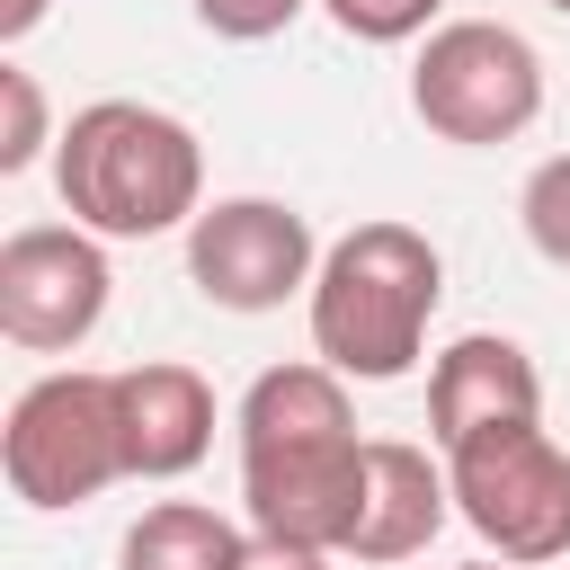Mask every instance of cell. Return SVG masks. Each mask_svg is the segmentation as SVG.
I'll use <instances>...</instances> for the list:
<instances>
[{"instance_id": "2e32d148", "label": "cell", "mask_w": 570, "mask_h": 570, "mask_svg": "<svg viewBox=\"0 0 570 570\" xmlns=\"http://www.w3.org/2000/svg\"><path fill=\"white\" fill-rule=\"evenodd\" d=\"M187 9H196V27L223 36V45H267V36H285L312 0H187Z\"/></svg>"}, {"instance_id": "5bb4252c", "label": "cell", "mask_w": 570, "mask_h": 570, "mask_svg": "<svg viewBox=\"0 0 570 570\" xmlns=\"http://www.w3.org/2000/svg\"><path fill=\"white\" fill-rule=\"evenodd\" d=\"M517 223H525L534 258L570 267V151H552V160L525 169V187H517Z\"/></svg>"}, {"instance_id": "ac0fdd59", "label": "cell", "mask_w": 570, "mask_h": 570, "mask_svg": "<svg viewBox=\"0 0 570 570\" xmlns=\"http://www.w3.org/2000/svg\"><path fill=\"white\" fill-rule=\"evenodd\" d=\"M45 9H53V0H0V45L36 36V27H45Z\"/></svg>"}, {"instance_id": "9a60e30c", "label": "cell", "mask_w": 570, "mask_h": 570, "mask_svg": "<svg viewBox=\"0 0 570 570\" xmlns=\"http://www.w3.org/2000/svg\"><path fill=\"white\" fill-rule=\"evenodd\" d=\"M321 9H330V27L356 36V45H419L428 27H445V18H436L445 0H321Z\"/></svg>"}, {"instance_id": "52a82bcc", "label": "cell", "mask_w": 570, "mask_h": 570, "mask_svg": "<svg viewBox=\"0 0 570 570\" xmlns=\"http://www.w3.org/2000/svg\"><path fill=\"white\" fill-rule=\"evenodd\" d=\"M312 276H321V240L285 196H214L187 223V285L214 312H276L312 294Z\"/></svg>"}, {"instance_id": "3957f363", "label": "cell", "mask_w": 570, "mask_h": 570, "mask_svg": "<svg viewBox=\"0 0 570 570\" xmlns=\"http://www.w3.org/2000/svg\"><path fill=\"white\" fill-rule=\"evenodd\" d=\"M445 303V258L419 223H356L321 249V276L303 294L312 312V356L338 365L347 383H401L428 356V321Z\"/></svg>"}, {"instance_id": "d6986e66", "label": "cell", "mask_w": 570, "mask_h": 570, "mask_svg": "<svg viewBox=\"0 0 570 570\" xmlns=\"http://www.w3.org/2000/svg\"><path fill=\"white\" fill-rule=\"evenodd\" d=\"M454 570H517V561H499V552H490V561H454Z\"/></svg>"}, {"instance_id": "ba28073f", "label": "cell", "mask_w": 570, "mask_h": 570, "mask_svg": "<svg viewBox=\"0 0 570 570\" xmlns=\"http://www.w3.org/2000/svg\"><path fill=\"white\" fill-rule=\"evenodd\" d=\"M107 249L80 223H18L0 240V330L27 356H71L107 321Z\"/></svg>"}, {"instance_id": "8fae6325", "label": "cell", "mask_w": 570, "mask_h": 570, "mask_svg": "<svg viewBox=\"0 0 570 570\" xmlns=\"http://www.w3.org/2000/svg\"><path fill=\"white\" fill-rule=\"evenodd\" d=\"M445 517H454L445 454L401 445V436H365V508H356L347 561H410L445 534Z\"/></svg>"}, {"instance_id": "9c48e42d", "label": "cell", "mask_w": 570, "mask_h": 570, "mask_svg": "<svg viewBox=\"0 0 570 570\" xmlns=\"http://www.w3.org/2000/svg\"><path fill=\"white\" fill-rule=\"evenodd\" d=\"M517 419H543V374L517 338L499 330H463L454 347L428 356V445H463L481 428H517Z\"/></svg>"}, {"instance_id": "6da1fadb", "label": "cell", "mask_w": 570, "mask_h": 570, "mask_svg": "<svg viewBox=\"0 0 570 570\" xmlns=\"http://www.w3.org/2000/svg\"><path fill=\"white\" fill-rule=\"evenodd\" d=\"M240 517L249 534H285V543H321L347 552L356 508H365V436L347 410V374L303 356V365H267L240 392Z\"/></svg>"}, {"instance_id": "30bf717a", "label": "cell", "mask_w": 570, "mask_h": 570, "mask_svg": "<svg viewBox=\"0 0 570 570\" xmlns=\"http://www.w3.org/2000/svg\"><path fill=\"white\" fill-rule=\"evenodd\" d=\"M116 428H125L134 481H178L214 445V383L178 356H142V365L116 374Z\"/></svg>"}, {"instance_id": "e0dca14e", "label": "cell", "mask_w": 570, "mask_h": 570, "mask_svg": "<svg viewBox=\"0 0 570 570\" xmlns=\"http://www.w3.org/2000/svg\"><path fill=\"white\" fill-rule=\"evenodd\" d=\"M240 570H330V552L321 543H285V534H249Z\"/></svg>"}, {"instance_id": "ffe728a7", "label": "cell", "mask_w": 570, "mask_h": 570, "mask_svg": "<svg viewBox=\"0 0 570 570\" xmlns=\"http://www.w3.org/2000/svg\"><path fill=\"white\" fill-rule=\"evenodd\" d=\"M543 9H561V18H570V0H543Z\"/></svg>"}, {"instance_id": "7a4b0ae2", "label": "cell", "mask_w": 570, "mask_h": 570, "mask_svg": "<svg viewBox=\"0 0 570 570\" xmlns=\"http://www.w3.org/2000/svg\"><path fill=\"white\" fill-rule=\"evenodd\" d=\"M53 196L98 240H160L205 214V142L151 98H89L53 142Z\"/></svg>"}, {"instance_id": "8992f818", "label": "cell", "mask_w": 570, "mask_h": 570, "mask_svg": "<svg viewBox=\"0 0 570 570\" xmlns=\"http://www.w3.org/2000/svg\"><path fill=\"white\" fill-rule=\"evenodd\" d=\"M445 481H454V517L499 561L543 570L570 552V454L543 436V419L481 428V436L445 445Z\"/></svg>"}, {"instance_id": "5b68a950", "label": "cell", "mask_w": 570, "mask_h": 570, "mask_svg": "<svg viewBox=\"0 0 570 570\" xmlns=\"http://www.w3.org/2000/svg\"><path fill=\"white\" fill-rule=\"evenodd\" d=\"M410 116L436 142L499 151L543 116V53L499 18H445L410 53Z\"/></svg>"}, {"instance_id": "7c38bea8", "label": "cell", "mask_w": 570, "mask_h": 570, "mask_svg": "<svg viewBox=\"0 0 570 570\" xmlns=\"http://www.w3.org/2000/svg\"><path fill=\"white\" fill-rule=\"evenodd\" d=\"M249 552V525H232L223 508L205 499H151L125 543H116V570H240Z\"/></svg>"}, {"instance_id": "277c9868", "label": "cell", "mask_w": 570, "mask_h": 570, "mask_svg": "<svg viewBox=\"0 0 570 570\" xmlns=\"http://www.w3.org/2000/svg\"><path fill=\"white\" fill-rule=\"evenodd\" d=\"M0 472L27 508H89L98 490L134 481L125 472V428H116V374L98 365H53L9 401L0 428Z\"/></svg>"}, {"instance_id": "4fadbf2b", "label": "cell", "mask_w": 570, "mask_h": 570, "mask_svg": "<svg viewBox=\"0 0 570 570\" xmlns=\"http://www.w3.org/2000/svg\"><path fill=\"white\" fill-rule=\"evenodd\" d=\"M45 142H62V134H53V107H45L36 71H27V62H0V178L36 169Z\"/></svg>"}]
</instances>
